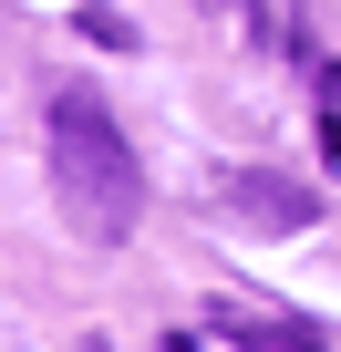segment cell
<instances>
[{
  "mask_svg": "<svg viewBox=\"0 0 341 352\" xmlns=\"http://www.w3.org/2000/svg\"><path fill=\"white\" fill-rule=\"evenodd\" d=\"M52 197H62L73 239H93V249H124L134 218H145V166H134L124 124H114L83 83L52 94Z\"/></svg>",
  "mask_w": 341,
  "mask_h": 352,
  "instance_id": "6da1fadb",
  "label": "cell"
},
{
  "mask_svg": "<svg viewBox=\"0 0 341 352\" xmlns=\"http://www.w3.org/2000/svg\"><path fill=\"white\" fill-rule=\"evenodd\" d=\"M207 331L217 342H238V352H331V331L320 321H300V311H269V300H207Z\"/></svg>",
  "mask_w": 341,
  "mask_h": 352,
  "instance_id": "7a4b0ae2",
  "label": "cell"
},
{
  "mask_svg": "<svg viewBox=\"0 0 341 352\" xmlns=\"http://www.w3.org/2000/svg\"><path fill=\"white\" fill-rule=\"evenodd\" d=\"M217 197H228V218L259 228V239H300V228L320 218V197L300 187V176H269V166H259V176H228Z\"/></svg>",
  "mask_w": 341,
  "mask_h": 352,
  "instance_id": "3957f363",
  "label": "cell"
},
{
  "mask_svg": "<svg viewBox=\"0 0 341 352\" xmlns=\"http://www.w3.org/2000/svg\"><path fill=\"white\" fill-rule=\"evenodd\" d=\"M83 42H104V52H134V21H124V11H83Z\"/></svg>",
  "mask_w": 341,
  "mask_h": 352,
  "instance_id": "277c9868",
  "label": "cell"
}]
</instances>
